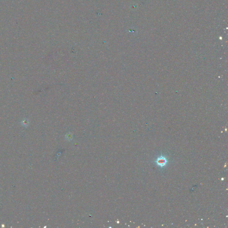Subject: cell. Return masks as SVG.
I'll use <instances>...</instances> for the list:
<instances>
[{
    "instance_id": "obj_1",
    "label": "cell",
    "mask_w": 228,
    "mask_h": 228,
    "mask_svg": "<svg viewBox=\"0 0 228 228\" xmlns=\"http://www.w3.org/2000/svg\"><path fill=\"white\" fill-rule=\"evenodd\" d=\"M157 165L161 167H164L167 165L168 161L167 158L164 156L159 157L155 161Z\"/></svg>"
}]
</instances>
